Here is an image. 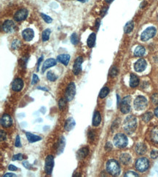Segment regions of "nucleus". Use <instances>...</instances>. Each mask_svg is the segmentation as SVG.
I'll use <instances>...</instances> for the list:
<instances>
[{"instance_id": "obj_22", "label": "nucleus", "mask_w": 158, "mask_h": 177, "mask_svg": "<svg viewBox=\"0 0 158 177\" xmlns=\"http://www.w3.org/2000/svg\"><path fill=\"white\" fill-rule=\"evenodd\" d=\"M135 150L137 154L144 155V153H146V147L144 144L143 143L137 144L136 146Z\"/></svg>"}, {"instance_id": "obj_38", "label": "nucleus", "mask_w": 158, "mask_h": 177, "mask_svg": "<svg viewBox=\"0 0 158 177\" xmlns=\"http://www.w3.org/2000/svg\"><path fill=\"white\" fill-rule=\"evenodd\" d=\"M41 16L42 18V19L44 20H45V22H46L47 23H50L52 21V19L51 18L50 16H47V15H45V14L44 13H41Z\"/></svg>"}, {"instance_id": "obj_33", "label": "nucleus", "mask_w": 158, "mask_h": 177, "mask_svg": "<svg viewBox=\"0 0 158 177\" xmlns=\"http://www.w3.org/2000/svg\"><path fill=\"white\" fill-rule=\"evenodd\" d=\"M109 74L111 77L117 76V75L118 74V68H117L116 66H113V67H112L111 68L110 70H109Z\"/></svg>"}, {"instance_id": "obj_26", "label": "nucleus", "mask_w": 158, "mask_h": 177, "mask_svg": "<svg viewBox=\"0 0 158 177\" xmlns=\"http://www.w3.org/2000/svg\"><path fill=\"white\" fill-rule=\"evenodd\" d=\"M120 160L122 163L124 164V165H127V164H128L129 163H130V161H131V155L127 154V153H123V154H122L121 155H120Z\"/></svg>"}, {"instance_id": "obj_44", "label": "nucleus", "mask_w": 158, "mask_h": 177, "mask_svg": "<svg viewBox=\"0 0 158 177\" xmlns=\"http://www.w3.org/2000/svg\"><path fill=\"white\" fill-rule=\"evenodd\" d=\"M15 145H16V147H21V143H20V136H19L18 135L16 136V143H15Z\"/></svg>"}, {"instance_id": "obj_5", "label": "nucleus", "mask_w": 158, "mask_h": 177, "mask_svg": "<svg viewBox=\"0 0 158 177\" xmlns=\"http://www.w3.org/2000/svg\"><path fill=\"white\" fill-rule=\"evenodd\" d=\"M134 107L136 110H144L147 106V100L143 96H138L133 102Z\"/></svg>"}, {"instance_id": "obj_12", "label": "nucleus", "mask_w": 158, "mask_h": 177, "mask_svg": "<svg viewBox=\"0 0 158 177\" xmlns=\"http://www.w3.org/2000/svg\"><path fill=\"white\" fill-rule=\"evenodd\" d=\"M83 59L82 57H78L75 60L74 66H73V73L75 75H78L82 70V64Z\"/></svg>"}, {"instance_id": "obj_7", "label": "nucleus", "mask_w": 158, "mask_h": 177, "mask_svg": "<svg viewBox=\"0 0 158 177\" xmlns=\"http://www.w3.org/2000/svg\"><path fill=\"white\" fill-rule=\"evenodd\" d=\"M157 30L155 27H149L143 31L141 35V39L143 41H146L150 39L153 38L155 36Z\"/></svg>"}, {"instance_id": "obj_17", "label": "nucleus", "mask_w": 158, "mask_h": 177, "mask_svg": "<svg viewBox=\"0 0 158 177\" xmlns=\"http://www.w3.org/2000/svg\"><path fill=\"white\" fill-rule=\"evenodd\" d=\"M75 125H76V122L75 121H74V118L72 117L69 118L66 121V123H65L64 125L65 130L67 131H70L71 130H72L73 128H74Z\"/></svg>"}, {"instance_id": "obj_48", "label": "nucleus", "mask_w": 158, "mask_h": 177, "mask_svg": "<svg viewBox=\"0 0 158 177\" xmlns=\"http://www.w3.org/2000/svg\"><path fill=\"white\" fill-rule=\"evenodd\" d=\"M6 139V134L4 131L1 130V140H5Z\"/></svg>"}, {"instance_id": "obj_41", "label": "nucleus", "mask_w": 158, "mask_h": 177, "mask_svg": "<svg viewBox=\"0 0 158 177\" xmlns=\"http://www.w3.org/2000/svg\"><path fill=\"white\" fill-rule=\"evenodd\" d=\"M125 176H138V174L134 171H127L125 174Z\"/></svg>"}, {"instance_id": "obj_50", "label": "nucleus", "mask_w": 158, "mask_h": 177, "mask_svg": "<svg viewBox=\"0 0 158 177\" xmlns=\"http://www.w3.org/2000/svg\"><path fill=\"white\" fill-rule=\"evenodd\" d=\"M3 176L4 177H13V176H16V174H12V173H7V174H5Z\"/></svg>"}, {"instance_id": "obj_55", "label": "nucleus", "mask_w": 158, "mask_h": 177, "mask_svg": "<svg viewBox=\"0 0 158 177\" xmlns=\"http://www.w3.org/2000/svg\"><path fill=\"white\" fill-rule=\"evenodd\" d=\"M100 26V20L99 19H98V20H96V24H95V27H96V29L98 30V28H99Z\"/></svg>"}, {"instance_id": "obj_60", "label": "nucleus", "mask_w": 158, "mask_h": 177, "mask_svg": "<svg viewBox=\"0 0 158 177\" xmlns=\"http://www.w3.org/2000/svg\"><path fill=\"white\" fill-rule=\"evenodd\" d=\"M157 20H158V15H157Z\"/></svg>"}, {"instance_id": "obj_18", "label": "nucleus", "mask_w": 158, "mask_h": 177, "mask_svg": "<svg viewBox=\"0 0 158 177\" xmlns=\"http://www.w3.org/2000/svg\"><path fill=\"white\" fill-rule=\"evenodd\" d=\"M57 60L64 66H67L70 60V55L67 54H62L57 57Z\"/></svg>"}, {"instance_id": "obj_28", "label": "nucleus", "mask_w": 158, "mask_h": 177, "mask_svg": "<svg viewBox=\"0 0 158 177\" xmlns=\"http://www.w3.org/2000/svg\"><path fill=\"white\" fill-rule=\"evenodd\" d=\"M145 52V48L142 46H138L134 50V55L136 57H142L144 55Z\"/></svg>"}, {"instance_id": "obj_47", "label": "nucleus", "mask_w": 158, "mask_h": 177, "mask_svg": "<svg viewBox=\"0 0 158 177\" xmlns=\"http://www.w3.org/2000/svg\"><path fill=\"white\" fill-rule=\"evenodd\" d=\"M23 165L24 166L25 168H28V169H31V167H32V166H31L28 161H23Z\"/></svg>"}, {"instance_id": "obj_49", "label": "nucleus", "mask_w": 158, "mask_h": 177, "mask_svg": "<svg viewBox=\"0 0 158 177\" xmlns=\"http://www.w3.org/2000/svg\"><path fill=\"white\" fill-rule=\"evenodd\" d=\"M89 138L91 139H92V140H93L94 138H95V134L93 132V131H90L89 132Z\"/></svg>"}, {"instance_id": "obj_30", "label": "nucleus", "mask_w": 158, "mask_h": 177, "mask_svg": "<svg viewBox=\"0 0 158 177\" xmlns=\"http://www.w3.org/2000/svg\"><path fill=\"white\" fill-rule=\"evenodd\" d=\"M134 28V23L133 21H129L126 23L125 26V34H130L131 31H133V29Z\"/></svg>"}, {"instance_id": "obj_46", "label": "nucleus", "mask_w": 158, "mask_h": 177, "mask_svg": "<svg viewBox=\"0 0 158 177\" xmlns=\"http://www.w3.org/2000/svg\"><path fill=\"white\" fill-rule=\"evenodd\" d=\"M112 149V144H111L110 142H107V143L106 144V145H105V150H106V151H110Z\"/></svg>"}, {"instance_id": "obj_51", "label": "nucleus", "mask_w": 158, "mask_h": 177, "mask_svg": "<svg viewBox=\"0 0 158 177\" xmlns=\"http://www.w3.org/2000/svg\"><path fill=\"white\" fill-rule=\"evenodd\" d=\"M8 169H9L10 171H16V170H17V167L13 165H10Z\"/></svg>"}, {"instance_id": "obj_58", "label": "nucleus", "mask_w": 158, "mask_h": 177, "mask_svg": "<svg viewBox=\"0 0 158 177\" xmlns=\"http://www.w3.org/2000/svg\"><path fill=\"white\" fill-rule=\"evenodd\" d=\"M114 0H105V2H106V3H112V2H113Z\"/></svg>"}, {"instance_id": "obj_39", "label": "nucleus", "mask_w": 158, "mask_h": 177, "mask_svg": "<svg viewBox=\"0 0 158 177\" xmlns=\"http://www.w3.org/2000/svg\"><path fill=\"white\" fill-rule=\"evenodd\" d=\"M20 43L18 40H14L13 42H12V48L13 49H18L19 47H20Z\"/></svg>"}, {"instance_id": "obj_24", "label": "nucleus", "mask_w": 158, "mask_h": 177, "mask_svg": "<svg viewBox=\"0 0 158 177\" xmlns=\"http://www.w3.org/2000/svg\"><path fill=\"white\" fill-rule=\"evenodd\" d=\"M95 39H96V35H95V33H93L89 36L88 40H87V44H88V46L90 48H92L95 46Z\"/></svg>"}, {"instance_id": "obj_45", "label": "nucleus", "mask_w": 158, "mask_h": 177, "mask_svg": "<svg viewBox=\"0 0 158 177\" xmlns=\"http://www.w3.org/2000/svg\"><path fill=\"white\" fill-rule=\"evenodd\" d=\"M39 80H40L39 79V77L37 76L36 74H34L32 77V82H31V84H32L33 85H34V84H36L37 82H38Z\"/></svg>"}, {"instance_id": "obj_59", "label": "nucleus", "mask_w": 158, "mask_h": 177, "mask_svg": "<svg viewBox=\"0 0 158 177\" xmlns=\"http://www.w3.org/2000/svg\"><path fill=\"white\" fill-rule=\"evenodd\" d=\"M78 1H80V2H84L85 1H87V0H78Z\"/></svg>"}, {"instance_id": "obj_21", "label": "nucleus", "mask_w": 158, "mask_h": 177, "mask_svg": "<svg viewBox=\"0 0 158 177\" xmlns=\"http://www.w3.org/2000/svg\"><path fill=\"white\" fill-rule=\"evenodd\" d=\"M150 138L152 142L158 144V126L152 128V130L151 131Z\"/></svg>"}, {"instance_id": "obj_52", "label": "nucleus", "mask_w": 158, "mask_h": 177, "mask_svg": "<svg viewBox=\"0 0 158 177\" xmlns=\"http://www.w3.org/2000/svg\"><path fill=\"white\" fill-rule=\"evenodd\" d=\"M42 60H43V57L42 56L41 57H40V59H39L38 60V63H37V71H39V68H40V63H41V62L42 61Z\"/></svg>"}, {"instance_id": "obj_54", "label": "nucleus", "mask_w": 158, "mask_h": 177, "mask_svg": "<svg viewBox=\"0 0 158 177\" xmlns=\"http://www.w3.org/2000/svg\"><path fill=\"white\" fill-rule=\"evenodd\" d=\"M38 89H40V90H42V91H45V92H48L49 91V89H48V88H46V87H42V86H40L38 87Z\"/></svg>"}, {"instance_id": "obj_8", "label": "nucleus", "mask_w": 158, "mask_h": 177, "mask_svg": "<svg viewBox=\"0 0 158 177\" xmlns=\"http://www.w3.org/2000/svg\"><path fill=\"white\" fill-rule=\"evenodd\" d=\"M131 97H125L120 104V110L123 114H127L131 111Z\"/></svg>"}, {"instance_id": "obj_6", "label": "nucleus", "mask_w": 158, "mask_h": 177, "mask_svg": "<svg viewBox=\"0 0 158 177\" xmlns=\"http://www.w3.org/2000/svg\"><path fill=\"white\" fill-rule=\"evenodd\" d=\"M76 94V86L74 83L72 82L68 85L67 88L65 92V99L67 100V102H70L74 99Z\"/></svg>"}, {"instance_id": "obj_43", "label": "nucleus", "mask_w": 158, "mask_h": 177, "mask_svg": "<svg viewBox=\"0 0 158 177\" xmlns=\"http://www.w3.org/2000/svg\"><path fill=\"white\" fill-rule=\"evenodd\" d=\"M150 155L152 158H157V157H158V151H157V150H152L150 153Z\"/></svg>"}, {"instance_id": "obj_36", "label": "nucleus", "mask_w": 158, "mask_h": 177, "mask_svg": "<svg viewBox=\"0 0 158 177\" xmlns=\"http://www.w3.org/2000/svg\"><path fill=\"white\" fill-rule=\"evenodd\" d=\"M47 78L49 81H55L57 79V76H55V74H54L52 71H49L47 74Z\"/></svg>"}, {"instance_id": "obj_31", "label": "nucleus", "mask_w": 158, "mask_h": 177, "mask_svg": "<svg viewBox=\"0 0 158 177\" xmlns=\"http://www.w3.org/2000/svg\"><path fill=\"white\" fill-rule=\"evenodd\" d=\"M51 31L50 29L48 28L42 32V39L43 41H48L50 38V35Z\"/></svg>"}, {"instance_id": "obj_25", "label": "nucleus", "mask_w": 158, "mask_h": 177, "mask_svg": "<svg viewBox=\"0 0 158 177\" xmlns=\"http://www.w3.org/2000/svg\"><path fill=\"white\" fill-rule=\"evenodd\" d=\"M139 84V78L136 76L135 74H131V78H130V86L132 88H135Z\"/></svg>"}, {"instance_id": "obj_11", "label": "nucleus", "mask_w": 158, "mask_h": 177, "mask_svg": "<svg viewBox=\"0 0 158 177\" xmlns=\"http://www.w3.org/2000/svg\"><path fill=\"white\" fill-rule=\"evenodd\" d=\"M28 14H29V12H28L27 9H19L18 12H16V13L15 14L14 16V19L16 20V21L17 22H20L24 20L25 19L27 18Z\"/></svg>"}, {"instance_id": "obj_40", "label": "nucleus", "mask_w": 158, "mask_h": 177, "mask_svg": "<svg viewBox=\"0 0 158 177\" xmlns=\"http://www.w3.org/2000/svg\"><path fill=\"white\" fill-rule=\"evenodd\" d=\"M152 101L154 104L158 105V93H155L152 96Z\"/></svg>"}, {"instance_id": "obj_9", "label": "nucleus", "mask_w": 158, "mask_h": 177, "mask_svg": "<svg viewBox=\"0 0 158 177\" xmlns=\"http://www.w3.org/2000/svg\"><path fill=\"white\" fill-rule=\"evenodd\" d=\"M54 167V157L52 155H48L45 159V171L48 175H51Z\"/></svg>"}, {"instance_id": "obj_15", "label": "nucleus", "mask_w": 158, "mask_h": 177, "mask_svg": "<svg viewBox=\"0 0 158 177\" xmlns=\"http://www.w3.org/2000/svg\"><path fill=\"white\" fill-rule=\"evenodd\" d=\"M23 85H24V84H23V81L21 78H16L12 84V90L14 92H20V91L22 90Z\"/></svg>"}, {"instance_id": "obj_57", "label": "nucleus", "mask_w": 158, "mask_h": 177, "mask_svg": "<svg viewBox=\"0 0 158 177\" xmlns=\"http://www.w3.org/2000/svg\"><path fill=\"white\" fill-rule=\"evenodd\" d=\"M146 5V2H142V3H141V8H143V7H145V5Z\"/></svg>"}, {"instance_id": "obj_37", "label": "nucleus", "mask_w": 158, "mask_h": 177, "mask_svg": "<svg viewBox=\"0 0 158 177\" xmlns=\"http://www.w3.org/2000/svg\"><path fill=\"white\" fill-rule=\"evenodd\" d=\"M66 102H67V100H66V99H64V98H61V99L59 100V107L60 110H63V109L64 108L66 105Z\"/></svg>"}, {"instance_id": "obj_29", "label": "nucleus", "mask_w": 158, "mask_h": 177, "mask_svg": "<svg viewBox=\"0 0 158 177\" xmlns=\"http://www.w3.org/2000/svg\"><path fill=\"white\" fill-rule=\"evenodd\" d=\"M65 144H66V141H65V138L63 136H61L60 138V140L59 142V147H58V150H59V154L61 153H63V149L65 147Z\"/></svg>"}, {"instance_id": "obj_10", "label": "nucleus", "mask_w": 158, "mask_h": 177, "mask_svg": "<svg viewBox=\"0 0 158 177\" xmlns=\"http://www.w3.org/2000/svg\"><path fill=\"white\" fill-rule=\"evenodd\" d=\"M16 29V25L12 20H7L2 25V30L6 33H12Z\"/></svg>"}, {"instance_id": "obj_32", "label": "nucleus", "mask_w": 158, "mask_h": 177, "mask_svg": "<svg viewBox=\"0 0 158 177\" xmlns=\"http://www.w3.org/2000/svg\"><path fill=\"white\" fill-rule=\"evenodd\" d=\"M109 88H108L107 86H104L103 88H102L101 90V92H100L99 97L103 99V98L106 97L109 95Z\"/></svg>"}, {"instance_id": "obj_16", "label": "nucleus", "mask_w": 158, "mask_h": 177, "mask_svg": "<svg viewBox=\"0 0 158 177\" xmlns=\"http://www.w3.org/2000/svg\"><path fill=\"white\" fill-rule=\"evenodd\" d=\"M22 36L25 41H30L33 39L34 37V32L33 31V29L31 28H26L23 30L22 32Z\"/></svg>"}, {"instance_id": "obj_1", "label": "nucleus", "mask_w": 158, "mask_h": 177, "mask_svg": "<svg viewBox=\"0 0 158 177\" xmlns=\"http://www.w3.org/2000/svg\"><path fill=\"white\" fill-rule=\"evenodd\" d=\"M137 127L136 118L133 116H129L125 118L123 124V128L126 133L131 134L136 131Z\"/></svg>"}, {"instance_id": "obj_42", "label": "nucleus", "mask_w": 158, "mask_h": 177, "mask_svg": "<svg viewBox=\"0 0 158 177\" xmlns=\"http://www.w3.org/2000/svg\"><path fill=\"white\" fill-rule=\"evenodd\" d=\"M22 159H23V155H22V154H17V155H13L12 160H13V161H15V160H21Z\"/></svg>"}, {"instance_id": "obj_2", "label": "nucleus", "mask_w": 158, "mask_h": 177, "mask_svg": "<svg viewBox=\"0 0 158 177\" xmlns=\"http://www.w3.org/2000/svg\"><path fill=\"white\" fill-rule=\"evenodd\" d=\"M106 170L111 175L117 176L120 174V166L115 160H109L106 163Z\"/></svg>"}, {"instance_id": "obj_23", "label": "nucleus", "mask_w": 158, "mask_h": 177, "mask_svg": "<svg viewBox=\"0 0 158 177\" xmlns=\"http://www.w3.org/2000/svg\"><path fill=\"white\" fill-rule=\"evenodd\" d=\"M26 137H27L28 140H29V142H31V143H33V142H38V141H40L42 139L41 136H37V135L32 134H31V133H29V132H26Z\"/></svg>"}, {"instance_id": "obj_35", "label": "nucleus", "mask_w": 158, "mask_h": 177, "mask_svg": "<svg viewBox=\"0 0 158 177\" xmlns=\"http://www.w3.org/2000/svg\"><path fill=\"white\" fill-rule=\"evenodd\" d=\"M152 118V114L151 113H146L142 117L143 121L146 123L149 122Z\"/></svg>"}, {"instance_id": "obj_27", "label": "nucleus", "mask_w": 158, "mask_h": 177, "mask_svg": "<svg viewBox=\"0 0 158 177\" xmlns=\"http://www.w3.org/2000/svg\"><path fill=\"white\" fill-rule=\"evenodd\" d=\"M88 153H89V149L85 147H82V148L80 149V150L77 153V157L80 159H83L88 155Z\"/></svg>"}, {"instance_id": "obj_4", "label": "nucleus", "mask_w": 158, "mask_h": 177, "mask_svg": "<svg viewBox=\"0 0 158 177\" xmlns=\"http://www.w3.org/2000/svg\"><path fill=\"white\" fill-rule=\"evenodd\" d=\"M149 161L146 157H141L136 160V168L139 172H144L149 168Z\"/></svg>"}, {"instance_id": "obj_19", "label": "nucleus", "mask_w": 158, "mask_h": 177, "mask_svg": "<svg viewBox=\"0 0 158 177\" xmlns=\"http://www.w3.org/2000/svg\"><path fill=\"white\" fill-rule=\"evenodd\" d=\"M56 60L55 59H52V58H50V59H48L47 60H45L44 64H43L42 66V71H45L48 68H49L52 67V66H55L56 65Z\"/></svg>"}, {"instance_id": "obj_53", "label": "nucleus", "mask_w": 158, "mask_h": 177, "mask_svg": "<svg viewBox=\"0 0 158 177\" xmlns=\"http://www.w3.org/2000/svg\"><path fill=\"white\" fill-rule=\"evenodd\" d=\"M107 9H108V7H105L104 9H103V10L101 11V16H105V14L106 13V12H107Z\"/></svg>"}, {"instance_id": "obj_14", "label": "nucleus", "mask_w": 158, "mask_h": 177, "mask_svg": "<svg viewBox=\"0 0 158 177\" xmlns=\"http://www.w3.org/2000/svg\"><path fill=\"white\" fill-rule=\"evenodd\" d=\"M12 124V119L8 114H4L1 118V125L5 128H9Z\"/></svg>"}, {"instance_id": "obj_13", "label": "nucleus", "mask_w": 158, "mask_h": 177, "mask_svg": "<svg viewBox=\"0 0 158 177\" xmlns=\"http://www.w3.org/2000/svg\"><path fill=\"white\" fill-rule=\"evenodd\" d=\"M146 62L144 59H139L136 62L134 65V69L136 72H142L146 69Z\"/></svg>"}, {"instance_id": "obj_56", "label": "nucleus", "mask_w": 158, "mask_h": 177, "mask_svg": "<svg viewBox=\"0 0 158 177\" xmlns=\"http://www.w3.org/2000/svg\"><path fill=\"white\" fill-rule=\"evenodd\" d=\"M155 115L156 117L158 118V107L155 110Z\"/></svg>"}, {"instance_id": "obj_3", "label": "nucleus", "mask_w": 158, "mask_h": 177, "mask_svg": "<svg viewBox=\"0 0 158 177\" xmlns=\"http://www.w3.org/2000/svg\"><path fill=\"white\" fill-rule=\"evenodd\" d=\"M114 145L119 148H124L128 144L127 138L124 134H117L114 137Z\"/></svg>"}, {"instance_id": "obj_20", "label": "nucleus", "mask_w": 158, "mask_h": 177, "mask_svg": "<svg viewBox=\"0 0 158 177\" xmlns=\"http://www.w3.org/2000/svg\"><path fill=\"white\" fill-rule=\"evenodd\" d=\"M101 122V116L98 111H95L93 117V126H98Z\"/></svg>"}, {"instance_id": "obj_34", "label": "nucleus", "mask_w": 158, "mask_h": 177, "mask_svg": "<svg viewBox=\"0 0 158 177\" xmlns=\"http://www.w3.org/2000/svg\"><path fill=\"white\" fill-rule=\"evenodd\" d=\"M71 42L74 45H76V44H78L79 37H78V35H77L76 33H74V34L72 35V36H71Z\"/></svg>"}]
</instances>
